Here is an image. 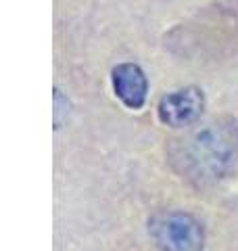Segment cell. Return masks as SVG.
I'll use <instances>...</instances> for the list:
<instances>
[{
    "label": "cell",
    "mask_w": 238,
    "mask_h": 251,
    "mask_svg": "<svg viewBox=\"0 0 238 251\" xmlns=\"http://www.w3.org/2000/svg\"><path fill=\"white\" fill-rule=\"evenodd\" d=\"M173 168L194 184H213L238 163V122L224 117L190 130L169 149Z\"/></svg>",
    "instance_id": "6da1fadb"
},
{
    "label": "cell",
    "mask_w": 238,
    "mask_h": 251,
    "mask_svg": "<svg viewBox=\"0 0 238 251\" xmlns=\"http://www.w3.org/2000/svg\"><path fill=\"white\" fill-rule=\"evenodd\" d=\"M150 234L161 251H203V224L186 211H163L150 220Z\"/></svg>",
    "instance_id": "7a4b0ae2"
},
{
    "label": "cell",
    "mask_w": 238,
    "mask_h": 251,
    "mask_svg": "<svg viewBox=\"0 0 238 251\" xmlns=\"http://www.w3.org/2000/svg\"><path fill=\"white\" fill-rule=\"evenodd\" d=\"M205 105H207V99L203 88L186 86V88L163 94L157 105V115L161 124L169 128H188L196 120H201Z\"/></svg>",
    "instance_id": "3957f363"
},
{
    "label": "cell",
    "mask_w": 238,
    "mask_h": 251,
    "mask_svg": "<svg viewBox=\"0 0 238 251\" xmlns=\"http://www.w3.org/2000/svg\"><path fill=\"white\" fill-rule=\"evenodd\" d=\"M111 86H113L115 97L132 111L144 107L148 97V77L138 63L115 65L111 69Z\"/></svg>",
    "instance_id": "277c9868"
}]
</instances>
